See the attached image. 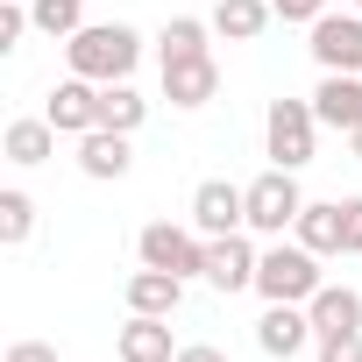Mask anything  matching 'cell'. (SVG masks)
I'll list each match as a JSON object with an SVG mask.
<instances>
[{
  "label": "cell",
  "mask_w": 362,
  "mask_h": 362,
  "mask_svg": "<svg viewBox=\"0 0 362 362\" xmlns=\"http://www.w3.org/2000/svg\"><path fill=\"white\" fill-rule=\"evenodd\" d=\"M64 64L93 86H121L135 64H142V36L128 22H86L71 43H64Z\"/></svg>",
  "instance_id": "obj_1"
},
{
  "label": "cell",
  "mask_w": 362,
  "mask_h": 362,
  "mask_svg": "<svg viewBox=\"0 0 362 362\" xmlns=\"http://www.w3.org/2000/svg\"><path fill=\"white\" fill-rule=\"evenodd\" d=\"M320 284H327V277H320V256H313L305 242H284V235H277V249H263V263H256L263 305H305Z\"/></svg>",
  "instance_id": "obj_2"
},
{
  "label": "cell",
  "mask_w": 362,
  "mask_h": 362,
  "mask_svg": "<svg viewBox=\"0 0 362 362\" xmlns=\"http://www.w3.org/2000/svg\"><path fill=\"white\" fill-rule=\"evenodd\" d=\"M313 142H320L313 100H270V114H263V149H270V163H277V170H305V163H313Z\"/></svg>",
  "instance_id": "obj_3"
},
{
  "label": "cell",
  "mask_w": 362,
  "mask_h": 362,
  "mask_svg": "<svg viewBox=\"0 0 362 362\" xmlns=\"http://www.w3.org/2000/svg\"><path fill=\"white\" fill-rule=\"evenodd\" d=\"M135 256L149 270H170V277H206V235L199 228H170V221H149L135 235Z\"/></svg>",
  "instance_id": "obj_4"
},
{
  "label": "cell",
  "mask_w": 362,
  "mask_h": 362,
  "mask_svg": "<svg viewBox=\"0 0 362 362\" xmlns=\"http://www.w3.org/2000/svg\"><path fill=\"white\" fill-rule=\"evenodd\" d=\"M298 214H305V192H298V170H263L256 185H249V235H284V228H298Z\"/></svg>",
  "instance_id": "obj_5"
},
{
  "label": "cell",
  "mask_w": 362,
  "mask_h": 362,
  "mask_svg": "<svg viewBox=\"0 0 362 362\" xmlns=\"http://www.w3.org/2000/svg\"><path fill=\"white\" fill-rule=\"evenodd\" d=\"M192 228L214 242V235H242L249 228V185H228V177H206L192 192Z\"/></svg>",
  "instance_id": "obj_6"
},
{
  "label": "cell",
  "mask_w": 362,
  "mask_h": 362,
  "mask_svg": "<svg viewBox=\"0 0 362 362\" xmlns=\"http://www.w3.org/2000/svg\"><path fill=\"white\" fill-rule=\"evenodd\" d=\"M256 263H263V249L249 242V228H242V235H214V242H206V284H214V291H228V298H235V291H256Z\"/></svg>",
  "instance_id": "obj_7"
},
{
  "label": "cell",
  "mask_w": 362,
  "mask_h": 362,
  "mask_svg": "<svg viewBox=\"0 0 362 362\" xmlns=\"http://www.w3.org/2000/svg\"><path fill=\"white\" fill-rule=\"evenodd\" d=\"M43 114H50L57 135H93V128H100V86L71 71L64 86H50V107H43Z\"/></svg>",
  "instance_id": "obj_8"
},
{
  "label": "cell",
  "mask_w": 362,
  "mask_h": 362,
  "mask_svg": "<svg viewBox=\"0 0 362 362\" xmlns=\"http://www.w3.org/2000/svg\"><path fill=\"white\" fill-rule=\"evenodd\" d=\"M320 334H313V313L305 305H270L263 320H256V348L263 355H277V362H291V355H305Z\"/></svg>",
  "instance_id": "obj_9"
},
{
  "label": "cell",
  "mask_w": 362,
  "mask_h": 362,
  "mask_svg": "<svg viewBox=\"0 0 362 362\" xmlns=\"http://www.w3.org/2000/svg\"><path fill=\"white\" fill-rule=\"evenodd\" d=\"M313 57H320V71H362V15H320Z\"/></svg>",
  "instance_id": "obj_10"
},
{
  "label": "cell",
  "mask_w": 362,
  "mask_h": 362,
  "mask_svg": "<svg viewBox=\"0 0 362 362\" xmlns=\"http://www.w3.org/2000/svg\"><path fill=\"white\" fill-rule=\"evenodd\" d=\"M313 114H320V128H341V135H355V128H362V71H320Z\"/></svg>",
  "instance_id": "obj_11"
},
{
  "label": "cell",
  "mask_w": 362,
  "mask_h": 362,
  "mask_svg": "<svg viewBox=\"0 0 362 362\" xmlns=\"http://www.w3.org/2000/svg\"><path fill=\"white\" fill-rule=\"evenodd\" d=\"M214 93H221L214 50H206V57H177V64H163V100H170V107H206Z\"/></svg>",
  "instance_id": "obj_12"
},
{
  "label": "cell",
  "mask_w": 362,
  "mask_h": 362,
  "mask_svg": "<svg viewBox=\"0 0 362 362\" xmlns=\"http://www.w3.org/2000/svg\"><path fill=\"white\" fill-rule=\"evenodd\" d=\"M305 313H313V334H362V291L355 284H320L305 298Z\"/></svg>",
  "instance_id": "obj_13"
},
{
  "label": "cell",
  "mask_w": 362,
  "mask_h": 362,
  "mask_svg": "<svg viewBox=\"0 0 362 362\" xmlns=\"http://www.w3.org/2000/svg\"><path fill=\"white\" fill-rule=\"evenodd\" d=\"M177 305H185V277H170V270H135L128 277V313H149V320H170Z\"/></svg>",
  "instance_id": "obj_14"
},
{
  "label": "cell",
  "mask_w": 362,
  "mask_h": 362,
  "mask_svg": "<svg viewBox=\"0 0 362 362\" xmlns=\"http://www.w3.org/2000/svg\"><path fill=\"white\" fill-rule=\"evenodd\" d=\"M121 362H177V341H170V320H149V313H128V327H121Z\"/></svg>",
  "instance_id": "obj_15"
},
{
  "label": "cell",
  "mask_w": 362,
  "mask_h": 362,
  "mask_svg": "<svg viewBox=\"0 0 362 362\" xmlns=\"http://www.w3.org/2000/svg\"><path fill=\"white\" fill-rule=\"evenodd\" d=\"M128 135L121 128H93V135H78V170L86 177H128Z\"/></svg>",
  "instance_id": "obj_16"
},
{
  "label": "cell",
  "mask_w": 362,
  "mask_h": 362,
  "mask_svg": "<svg viewBox=\"0 0 362 362\" xmlns=\"http://www.w3.org/2000/svg\"><path fill=\"white\" fill-rule=\"evenodd\" d=\"M206 22H214V36H228V43H256V36L277 22V8H270V0H221Z\"/></svg>",
  "instance_id": "obj_17"
},
{
  "label": "cell",
  "mask_w": 362,
  "mask_h": 362,
  "mask_svg": "<svg viewBox=\"0 0 362 362\" xmlns=\"http://www.w3.org/2000/svg\"><path fill=\"white\" fill-rule=\"evenodd\" d=\"M0 149H8V163H50L57 156V128H50V114H36V121H8V135H0Z\"/></svg>",
  "instance_id": "obj_18"
},
{
  "label": "cell",
  "mask_w": 362,
  "mask_h": 362,
  "mask_svg": "<svg viewBox=\"0 0 362 362\" xmlns=\"http://www.w3.org/2000/svg\"><path fill=\"white\" fill-rule=\"evenodd\" d=\"M214 50V22L199 15H170L163 36H156V64H177V57H206Z\"/></svg>",
  "instance_id": "obj_19"
},
{
  "label": "cell",
  "mask_w": 362,
  "mask_h": 362,
  "mask_svg": "<svg viewBox=\"0 0 362 362\" xmlns=\"http://www.w3.org/2000/svg\"><path fill=\"white\" fill-rule=\"evenodd\" d=\"M291 242H305L313 256H341V199H305V214H298V228H291Z\"/></svg>",
  "instance_id": "obj_20"
},
{
  "label": "cell",
  "mask_w": 362,
  "mask_h": 362,
  "mask_svg": "<svg viewBox=\"0 0 362 362\" xmlns=\"http://www.w3.org/2000/svg\"><path fill=\"white\" fill-rule=\"evenodd\" d=\"M149 121V100L121 78V86H100V128H121V135H135Z\"/></svg>",
  "instance_id": "obj_21"
},
{
  "label": "cell",
  "mask_w": 362,
  "mask_h": 362,
  "mask_svg": "<svg viewBox=\"0 0 362 362\" xmlns=\"http://www.w3.org/2000/svg\"><path fill=\"white\" fill-rule=\"evenodd\" d=\"M29 15H36V29H43V36L71 43V36L86 29V0H29Z\"/></svg>",
  "instance_id": "obj_22"
},
{
  "label": "cell",
  "mask_w": 362,
  "mask_h": 362,
  "mask_svg": "<svg viewBox=\"0 0 362 362\" xmlns=\"http://www.w3.org/2000/svg\"><path fill=\"white\" fill-rule=\"evenodd\" d=\"M29 235H36V199H29L22 185H8V192H0V242L22 249Z\"/></svg>",
  "instance_id": "obj_23"
},
{
  "label": "cell",
  "mask_w": 362,
  "mask_h": 362,
  "mask_svg": "<svg viewBox=\"0 0 362 362\" xmlns=\"http://www.w3.org/2000/svg\"><path fill=\"white\" fill-rule=\"evenodd\" d=\"M29 29H36V15L22 8V0H0V50H22Z\"/></svg>",
  "instance_id": "obj_24"
},
{
  "label": "cell",
  "mask_w": 362,
  "mask_h": 362,
  "mask_svg": "<svg viewBox=\"0 0 362 362\" xmlns=\"http://www.w3.org/2000/svg\"><path fill=\"white\" fill-rule=\"evenodd\" d=\"M341 256H362V199H341Z\"/></svg>",
  "instance_id": "obj_25"
},
{
  "label": "cell",
  "mask_w": 362,
  "mask_h": 362,
  "mask_svg": "<svg viewBox=\"0 0 362 362\" xmlns=\"http://www.w3.org/2000/svg\"><path fill=\"white\" fill-rule=\"evenodd\" d=\"M320 362H362V334H320Z\"/></svg>",
  "instance_id": "obj_26"
},
{
  "label": "cell",
  "mask_w": 362,
  "mask_h": 362,
  "mask_svg": "<svg viewBox=\"0 0 362 362\" xmlns=\"http://www.w3.org/2000/svg\"><path fill=\"white\" fill-rule=\"evenodd\" d=\"M270 8H277V22H305V29H313V22L327 15V0H270Z\"/></svg>",
  "instance_id": "obj_27"
},
{
  "label": "cell",
  "mask_w": 362,
  "mask_h": 362,
  "mask_svg": "<svg viewBox=\"0 0 362 362\" xmlns=\"http://www.w3.org/2000/svg\"><path fill=\"white\" fill-rule=\"evenodd\" d=\"M8 362H57V348H50V341H15Z\"/></svg>",
  "instance_id": "obj_28"
},
{
  "label": "cell",
  "mask_w": 362,
  "mask_h": 362,
  "mask_svg": "<svg viewBox=\"0 0 362 362\" xmlns=\"http://www.w3.org/2000/svg\"><path fill=\"white\" fill-rule=\"evenodd\" d=\"M177 362H228L221 348H206V341H192V348H177Z\"/></svg>",
  "instance_id": "obj_29"
},
{
  "label": "cell",
  "mask_w": 362,
  "mask_h": 362,
  "mask_svg": "<svg viewBox=\"0 0 362 362\" xmlns=\"http://www.w3.org/2000/svg\"><path fill=\"white\" fill-rule=\"evenodd\" d=\"M348 149H355V163H362V128H355V135H348Z\"/></svg>",
  "instance_id": "obj_30"
},
{
  "label": "cell",
  "mask_w": 362,
  "mask_h": 362,
  "mask_svg": "<svg viewBox=\"0 0 362 362\" xmlns=\"http://www.w3.org/2000/svg\"><path fill=\"white\" fill-rule=\"evenodd\" d=\"M86 8H100V0H86Z\"/></svg>",
  "instance_id": "obj_31"
},
{
  "label": "cell",
  "mask_w": 362,
  "mask_h": 362,
  "mask_svg": "<svg viewBox=\"0 0 362 362\" xmlns=\"http://www.w3.org/2000/svg\"><path fill=\"white\" fill-rule=\"evenodd\" d=\"M355 15H362V0H355Z\"/></svg>",
  "instance_id": "obj_32"
}]
</instances>
